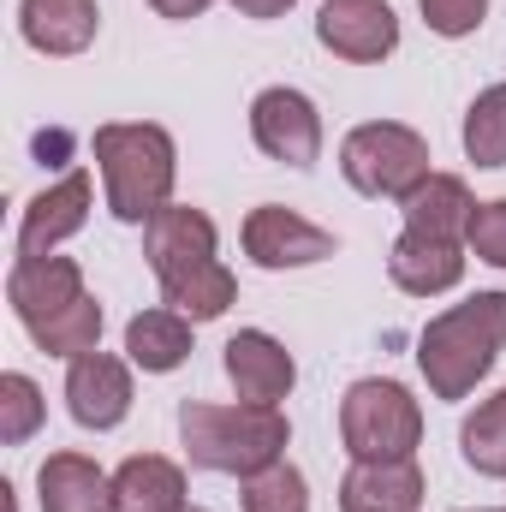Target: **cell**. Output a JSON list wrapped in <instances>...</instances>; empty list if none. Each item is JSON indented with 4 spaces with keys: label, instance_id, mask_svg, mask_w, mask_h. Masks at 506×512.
<instances>
[{
    "label": "cell",
    "instance_id": "obj_6",
    "mask_svg": "<svg viewBox=\"0 0 506 512\" xmlns=\"http://www.w3.org/2000/svg\"><path fill=\"white\" fill-rule=\"evenodd\" d=\"M251 137H256V149L268 161H280V167H316V155H322V114H316V102L304 90L274 84V90H262L251 102Z\"/></svg>",
    "mask_w": 506,
    "mask_h": 512
},
{
    "label": "cell",
    "instance_id": "obj_24",
    "mask_svg": "<svg viewBox=\"0 0 506 512\" xmlns=\"http://www.w3.org/2000/svg\"><path fill=\"white\" fill-rule=\"evenodd\" d=\"M465 155L477 167H506V84H489L465 114Z\"/></svg>",
    "mask_w": 506,
    "mask_h": 512
},
{
    "label": "cell",
    "instance_id": "obj_26",
    "mask_svg": "<svg viewBox=\"0 0 506 512\" xmlns=\"http://www.w3.org/2000/svg\"><path fill=\"white\" fill-rule=\"evenodd\" d=\"M245 512H310V483H304V471L280 459V465L245 477Z\"/></svg>",
    "mask_w": 506,
    "mask_h": 512
},
{
    "label": "cell",
    "instance_id": "obj_22",
    "mask_svg": "<svg viewBox=\"0 0 506 512\" xmlns=\"http://www.w3.org/2000/svg\"><path fill=\"white\" fill-rule=\"evenodd\" d=\"M30 340L48 352V358H84V352H96V340H102V304L84 292L78 304H66V310H54L48 322H36L30 328Z\"/></svg>",
    "mask_w": 506,
    "mask_h": 512
},
{
    "label": "cell",
    "instance_id": "obj_27",
    "mask_svg": "<svg viewBox=\"0 0 506 512\" xmlns=\"http://www.w3.org/2000/svg\"><path fill=\"white\" fill-rule=\"evenodd\" d=\"M465 245L483 256V262L506 268V197H495V203H477V215H471V233H465Z\"/></svg>",
    "mask_w": 506,
    "mask_h": 512
},
{
    "label": "cell",
    "instance_id": "obj_31",
    "mask_svg": "<svg viewBox=\"0 0 506 512\" xmlns=\"http://www.w3.org/2000/svg\"><path fill=\"white\" fill-rule=\"evenodd\" d=\"M459 512H471V507H459ZM477 512H495V507H477Z\"/></svg>",
    "mask_w": 506,
    "mask_h": 512
},
{
    "label": "cell",
    "instance_id": "obj_28",
    "mask_svg": "<svg viewBox=\"0 0 506 512\" xmlns=\"http://www.w3.org/2000/svg\"><path fill=\"white\" fill-rule=\"evenodd\" d=\"M417 6H423V24L435 36H471L489 18V0H417Z\"/></svg>",
    "mask_w": 506,
    "mask_h": 512
},
{
    "label": "cell",
    "instance_id": "obj_12",
    "mask_svg": "<svg viewBox=\"0 0 506 512\" xmlns=\"http://www.w3.org/2000/svg\"><path fill=\"white\" fill-rule=\"evenodd\" d=\"M66 411L84 429H114L131 411V370L108 352H84L66 370Z\"/></svg>",
    "mask_w": 506,
    "mask_h": 512
},
{
    "label": "cell",
    "instance_id": "obj_25",
    "mask_svg": "<svg viewBox=\"0 0 506 512\" xmlns=\"http://www.w3.org/2000/svg\"><path fill=\"white\" fill-rule=\"evenodd\" d=\"M42 417H48V405H42V387L30 382L24 370L0 376V441H6V447H24V441L42 429Z\"/></svg>",
    "mask_w": 506,
    "mask_h": 512
},
{
    "label": "cell",
    "instance_id": "obj_18",
    "mask_svg": "<svg viewBox=\"0 0 506 512\" xmlns=\"http://www.w3.org/2000/svg\"><path fill=\"white\" fill-rule=\"evenodd\" d=\"M471 215H477V203H471L465 179H453V173H429V179L405 197V233H429V239L465 245Z\"/></svg>",
    "mask_w": 506,
    "mask_h": 512
},
{
    "label": "cell",
    "instance_id": "obj_23",
    "mask_svg": "<svg viewBox=\"0 0 506 512\" xmlns=\"http://www.w3.org/2000/svg\"><path fill=\"white\" fill-rule=\"evenodd\" d=\"M459 453H465V465H471L477 477H506V387L489 393V399L465 417Z\"/></svg>",
    "mask_w": 506,
    "mask_h": 512
},
{
    "label": "cell",
    "instance_id": "obj_29",
    "mask_svg": "<svg viewBox=\"0 0 506 512\" xmlns=\"http://www.w3.org/2000/svg\"><path fill=\"white\" fill-rule=\"evenodd\" d=\"M161 18H197V12H209L215 0H149Z\"/></svg>",
    "mask_w": 506,
    "mask_h": 512
},
{
    "label": "cell",
    "instance_id": "obj_17",
    "mask_svg": "<svg viewBox=\"0 0 506 512\" xmlns=\"http://www.w3.org/2000/svg\"><path fill=\"white\" fill-rule=\"evenodd\" d=\"M36 501L42 512H114V477H102L84 453H48L36 471Z\"/></svg>",
    "mask_w": 506,
    "mask_h": 512
},
{
    "label": "cell",
    "instance_id": "obj_11",
    "mask_svg": "<svg viewBox=\"0 0 506 512\" xmlns=\"http://www.w3.org/2000/svg\"><path fill=\"white\" fill-rule=\"evenodd\" d=\"M227 382L239 387L245 405H280L292 393V382H298V364H292V352L274 334L239 328L227 340Z\"/></svg>",
    "mask_w": 506,
    "mask_h": 512
},
{
    "label": "cell",
    "instance_id": "obj_32",
    "mask_svg": "<svg viewBox=\"0 0 506 512\" xmlns=\"http://www.w3.org/2000/svg\"><path fill=\"white\" fill-rule=\"evenodd\" d=\"M179 512H203V507H179Z\"/></svg>",
    "mask_w": 506,
    "mask_h": 512
},
{
    "label": "cell",
    "instance_id": "obj_5",
    "mask_svg": "<svg viewBox=\"0 0 506 512\" xmlns=\"http://www.w3.org/2000/svg\"><path fill=\"white\" fill-rule=\"evenodd\" d=\"M340 173L352 191L364 197H393L405 203L423 179H429V143L423 131L399 126V120H370V126H352L340 143Z\"/></svg>",
    "mask_w": 506,
    "mask_h": 512
},
{
    "label": "cell",
    "instance_id": "obj_10",
    "mask_svg": "<svg viewBox=\"0 0 506 512\" xmlns=\"http://www.w3.org/2000/svg\"><path fill=\"white\" fill-rule=\"evenodd\" d=\"M6 298H12V316L24 328H36L54 310L84 298V268L72 256H18L12 274H6Z\"/></svg>",
    "mask_w": 506,
    "mask_h": 512
},
{
    "label": "cell",
    "instance_id": "obj_21",
    "mask_svg": "<svg viewBox=\"0 0 506 512\" xmlns=\"http://www.w3.org/2000/svg\"><path fill=\"white\" fill-rule=\"evenodd\" d=\"M161 298H167V310H179L185 322H215V316H227V304L239 298V280H233V268H227L221 256H209V262H197V268L161 280Z\"/></svg>",
    "mask_w": 506,
    "mask_h": 512
},
{
    "label": "cell",
    "instance_id": "obj_14",
    "mask_svg": "<svg viewBox=\"0 0 506 512\" xmlns=\"http://www.w3.org/2000/svg\"><path fill=\"white\" fill-rule=\"evenodd\" d=\"M423 471L417 459H352L340 477V512H417Z\"/></svg>",
    "mask_w": 506,
    "mask_h": 512
},
{
    "label": "cell",
    "instance_id": "obj_30",
    "mask_svg": "<svg viewBox=\"0 0 506 512\" xmlns=\"http://www.w3.org/2000/svg\"><path fill=\"white\" fill-rule=\"evenodd\" d=\"M233 6H239L245 18H280V12H292L298 0H233Z\"/></svg>",
    "mask_w": 506,
    "mask_h": 512
},
{
    "label": "cell",
    "instance_id": "obj_9",
    "mask_svg": "<svg viewBox=\"0 0 506 512\" xmlns=\"http://www.w3.org/2000/svg\"><path fill=\"white\" fill-rule=\"evenodd\" d=\"M90 203H96L90 173L72 167L66 179H54L42 197H30V209H24V221H18V256H54V245H66L72 233H84Z\"/></svg>",
    "mask_w": 506,
    "mask_h": 512
},
{
    "label": "cell",
    "instance_id": "obj_8",
    "mask_svg": "<svg viewBox=\"0 0 506 512\" xmlns=\"http://www.w3.org/2000/svg\"><path fill=\"white\" fill-rule=\"evenodd\" d=\"M245 256L256 268H310V262L334 256V233L280 209V203H262L245 221Z\"/></svg>",
    "mask_w": 506,
    "mask_h": 512
},
{
    "label": "cell",
    "instance_id": "obj_1",
    "mask_svg": "<svg viewBox=\"0 0 506 512\" xmlns=\"http://www.w3.org/2000/svg\"><path fill=\"white\" fill-rule=\"evenodd\" d=\"M286 417L280 405H209V399H185L179 405V441L185 459L221 477H256L268 465L286 459Z\"/></svg>",
    "mask_w": 506,
    "mask_h": 512
},
{
    "label": "cell",
    "instance_id": "obj_20",
    "mask_svg": "<svg viewBox=\"0 0 506 512\" xmlns=\"http://www.w3.org/2000/svg\"><path fill=\"white\" fill-rule=\"evenodd\" d=\"M191 328L197 322H185L179 310H143L126 322V358L149 376H167L191 358Z\"/></svg>",
    "mask_w": 506,
    "mask_h": 512
},
{
    "label": "cell",
    "instance_id": "obj_3",
    "mask_svg": "<svg viewBox=\"0 0 506 512\" xmlns=\"http://www.w3.org/2000/svg\"><path fill=\"white\" fill-rule=\"evenodd\" d=\"M96 167L108 179V209L126 227H149L173 203L179 179V149L161 126H96L90 137Z\"/></svg>",
    "mask_w": 506,
    "mask_h": 512
},
{
    "label": "cell",
    "instance_id": "obj_13",
    "mask_svg": "<svg viewBox=\"0 0 506 512\" xmlns=\"http://www.w3.org/2000/svg\"><path fill=\"white\" fill-rule=\"evenodd\" d=\"M215 245H221L215 221H209L203 209H185V203H167V209L143 227V256H149L155 280H173V274H185V268L209 262Z\"/></svg>",
    "mask_w": 506,
    "mask_h": 512
},
{
    "label": "cell",
    "instance_id": "obj_2",
    "mask_svg": "<svg viewBox=\"0 0 506 512\" xmlns=\"http://www.w3.org/2000/svg\"><path fill=\"white\" fill-rule=\"evenodd\" d=\"M506 352V292H477L441 310L417 340V370L435 399H465Z\"/></svg>",
    "mask_w": 506,
    "mask_h": 512
},
{
    "label": "cell",
    "instance_id": "obj_16",
    "mask_svg": "<svg viewBox=\"0 0 506 512\" xmlns=\"http://www.w3.org/2000/svg\"><path fill=\"white\" fill-rule=\"evenodd\" d=\"M387 274L399 292L411 298H435V292H453L465 280V251L453 239H429V233H399V245L387 256Z\"/></svg>",
    "mask_w": 506,
    "mask_h": 512
},
{
    "label": "cell",
    "instance_id": "obj_15",
    "mask_svg": "<svg viewBox=\"0 0 506 512\" xmlns=\"http://www.w3.org/2000/svg\"><path fill=\"white\" fill-rule=\"evenodd\" d=\"M18 30H24V42L36 54L66 60V54H84L96 42L102 12H96V0H24L18 6Z\"/></svg>",
    "mask_w": 506,
    "mask_h": 512
},
{
    "label": "cell",
    "instance_id": "obj_19",
    "mask_svg": "<svg viewBox=\"0 0 506 512\" xmlns=\"http://www.w3.org/2000/svg\"><path fill=\"white\" fill-rule=\"evenodd\" d=\"M185 507V471L161 453H137L114 471V512H179Z\"/></svg>",
    "mask_w": 506,
    "mask_h": 512
},
{
    "label": "cell",
    "instance_id": "obj_4",
    "mask_svg": "<svg viewBox=\"0 0 506 512\" xmlns=\"http://www.w3.org/2000/svg\"><path fill=\"white\" fill-rule=\"evenodd\" d=\"M340 441L352 459H411L423 441V405L411 399V387L364 376L340 399Z\"/></svg>",
    "mask_w": 506,
    "mask_h": 512
},
{
    "label": "cell",
    "instance_id": "obj_7",
    "mask_svg": "<svg viewBox=\"0 0 506 512\" xmlns=\"http://www.w3.org/2000/svg\"><path fill=\"white\" fill-rule=\"evenodd\" d=\"M316 42L340 60H387L399 48V18L387 0H322L316 12Z\"/></svg>",
    "mask_w": 506,
    "mask_h": 512
}]
</instances>
